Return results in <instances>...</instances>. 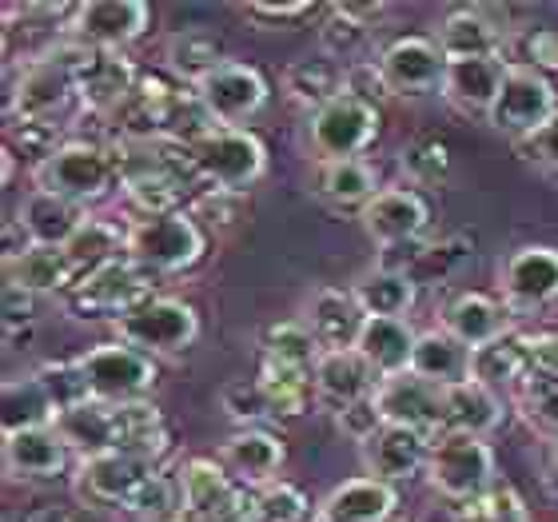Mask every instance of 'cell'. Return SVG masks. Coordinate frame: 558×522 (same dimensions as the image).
I'll list each match as a JSON object with an SVG mask.
<instances>
[{"label":"cell","instance_id":"60d3db41","mask_svg":"<svg viewBox=\"0 0 558 522\" xmlns=\"http://www.w3.org/2000/svg\"><path fill=\"white\" fill-rule=\"evenodd\" d=\"M64 256H69L76 279H84V276H93V271H100V267L129 256V235L120 232L112 220H96V216H88L81 232L64 244Z\"/></svg>","mask_w":558,"mask_h":522},{"label":"cell","instance_id":"ee69618b","mask_svg":"<svg viewBox=\"0 0 558 522\" xmlns=\"http://www.w3.org/2000/svg\"><path fill=\"white\" fill-rule=\"evenodd\" d=\"M324 348L315 343V336L300 319H283V324H271L264 336H259V360L283 363V367H300V372H315Z\"/></svg>","mask_w":558,"mask_h":522},{"label":"cell","instance_id":"836d02e7","mask_svg":"<svg viewBox=\"0 0 558 522\" xmlns=\"http://www.w3.org/2000/svg\"><path fill=\"white\" fill-rule=\"evenodd\" d=\"M415 343H418V331L408 319H367L355 351L372 363V372L379 379H396V375L411 372Z\"/></svg>","mask_w":558,"mask_h":522},{"label":"cell","instance_id":"11a10c76","mask_svg":"<svg viewBox=\"0 0 558 522\" xmlns=\"http://www.w3.org/2000/svg\"><path fill=\"white\" fill-rule=\"evenodd\" d=\"M244 16L247 21H256L259 28H295L300 21H307V16H315V4L312 0H295V4H264V0H256V4H244Z\"/></svg>","mask_w":558,"mask_h":522},{"label":"cell","instance_id":"2e32d148","mask_svg":"<svg viewBox=\"0 0 558 522\" xmlns=\"http://www.w3.org/2000/svg\"><path fill=\"white\" fill-rule=\"evenodd\" d=\"M375 406L384 423H396V427H411L418 435H427L430 442L447 435L442 427V387L418 379V375H396V379H384L375 387Z\"/></svg>","mask_w":558,"mask_h":522},{"label":"cell","instance_id":"7dc6e473","mask_svg":"<svg viewBox=\"0 0 558 522\" xmlns=\"http://www.w3.org/2000/svg\"><path fill=\"white\" fill-rule=\"evenodd\" d=\"M252 519L256 522H315L312 502L295 483H271L264 490H252Z\"/></svg>","mask_w":558,"mask_h":522},{"label":"cell","instance_id":"bcb514c9","mask_svg":"<svg viewBox=\"0 0 558 522\" xmlns=\"http://www.w3.org/2000/svg\"><path fill=\"white\" fill-rule=\"evenodd\" d=\"M399 168H403V175H408V187L442 184L447 172H451V151H447L442 139L418 136V139H411L408 148L399 151Z\"/></svg>","mask_w":558,"mask_h":522},{"label":"cell","instance_id":"7402d4cb","mask_svg":"<svg viewBox=\"0 0 558 522\" xmlns=\"http://www.w3.org/2000/svg\"><path fill=\"white\" fill-rule=\"evenodd\" d=\"M72 463L69 442L57 427H33L4 435V471L16 483H57Z\"/></svg>","mask_w":558,"mask_h":522},{"label":"cell","instance_id":"4dcf8cb0","mask_svg":"<svg viewBox=\"0 0 558 522\" xmlns=\"http://www.w3.org/2000/svg\"><path fill=\"white\" fill-rule=\"evenodd\" d=\"M379 4H327L324 21H319V48L324 57L339 60L343 69L360 64L355 57L367 52L375 36V21H379Z\"/></svg>","mask_w":558,"mask_h":522},{"label":"cell","instance_id":"db71d44e","mask_svg":"<svg viewBox=\"0 0 558 522\" xmlns=\"http://www.w3.org/2000/svg\"><path fill=\"white\" fill-rule=\"evenodd\" d=\"M336 427L343 439L360 442V447L367 439H375V435L384 430V415H379V406H375V394L372 399H360V403L343 406V411H336Z\"/></svg>","mask_w":558,"mask_h":522},{"label":"cell","instance_id":"f6af8a7d","mask_svg":"<svg viewBox=\"0 0 558 522\" xmlns=\"http://www.w3.org/2000/svg\"><path fill=\"white\" fill-rule=\"evenodd\" d=\"M220 411L223 418H232L240 430H256L264 423L276 418L268 394L259 387V379H232V384L220 387Z\"/></svg>","mask_w":558,"mask_h":522},{"label":"cell","instance_id":"f1b7e54d","mask_svg":"<svg viewBox=\"0 0 558 522\" xmlns=\"http://www.w3.org/2000/svg\"><path fill=\"white\" fill-rule=\"evenodd\" d=\"M411 375L442 387V391L459 387L466 379H475V351L466 348V343H459L447 327H427V331H418Z\"/></svg>","mask_w":558,"mask_h":522},{"label":"cell","instance_id":"8d00e7d4","mask_svg":"<svg viewBox=\"0 0 558 522\" xmlns=\"http://www.w3.org/2000/svg\"><path fill=\"white\" fill-rule=\"evenodd\" d=\"M343 88H348V69L331 57H303L283 72V93H288V100L307 108V117L315 108L339 100Z\"/></svg>","mask_w":558,"mask_h":522},{"label":"cell","instance_id":"e0dca14e","mask_svg":"<svg viewBox=\"0 0 558 522\" xmlns=\"http://www.w3.org/2000/svg\"><path fill=\"white\" fill-rule=\"evenodd\" d=\"M180 495H184V522H216L240 511L252 490H244L220 459H187L180 471Z\"/></svg>","mask_w":558,"mask_h":522},{"label":"cell","instance_id":"3957f363","mask_svg":"<svg viewBox=\"0 0 558 522\" xmlns=\"http://www.w3.org/2000/svg\"><path fill=\"white\" fill-rule=\"evenodd\" d=\"M427 483L454 507L475 502L495 487V451L475 435H439L427 454Z\"/></svg>","mask_w":558,"mask_h":522},{"label":"cell","instance_id":"ba28073f","mask_svg":"<svg viewBox=\"0 0 558 522\" xmlns=\"http://www.w3.org/2000/svg\"><path fill=\"white\" fill-rule=\"evenodd\" d=\"M151 279L156 276H148L144 267L124 256L117 264L93 271V276L76 279V288L64 295V303L76 319H112L117 324L120 315L136 312L140 303H148L156 295Z\"/></svg>","mask_w":558,"mask_h":522},{"label":"cell","instance_id":"6f0895ef","mask_svg":"<svg viewBox=\"0 0 558 522\" xmlns=\"http://www.w3.org/2000/svg\"><path fill=\"white\" fill-rule=\"evenodd\" d=\"M36 307H40V295L24 291L21 283H9L4 279V300H0V312H4V331L16 336V331H28L36 324Z\"/></svg>","mask_w":558,"mask_h":522},{"label":"cell","instance_id":"44dd1931","mask_svg":"<svg viewBox=\"0 0 558 522\" xmlns=\"http://www.w3.org/2000/svg\"><path fill=\"white\" fill-rule=\"evenodd\" d=\"M427 454H430L427 435H418L411 427H396V423H384V430L360 447L367 478H379L387 487L408 483L411 475L427 471Z\"/></svg>","mask_w":558,"mask_h":522},{"label":"cell","instance_id":"f546056e","mask_svg":"<svg viewBox=\"0 0 558 522\" xmlns=\"http://www.w3.org/2000/svg\"><path fill=\"white\" fill-rule=\"evenodd\" d=\"M312 192L331 211H360L363 216V208L384 187H379V172L367 160H327V163H315Z\"/></svg>","mask_w":558,"mask_h":522},{"label":"cell","instance_id":"680465c9","mask_svg":"<svg viewBox=\"0 0 558 522\" xmlns=\"http://www.w3.org/2000/svg\"><path fill=\"white\" fill-rule=\"evenodd\" d=\"M526 64L543 76L558 72V28H535L526 36Z\"/></svg>","mask_w":558,"mask_h":522},{"label":"cell","instance_id":"d590c367","mask_svg":"<svg viewBox=\"0 0 558 522\" xmlns=\"http://www.w3.org/2000/svg\"><path fill=\"white\" fill-rule=\"evenodd\" d=\"M4 279L21 283L24 291H33L40 300L45 295H69L76 288V271H72L64 247H40V244H33L16 259H9L4 264Z\"/></svg>","mask_w":558,"mask_h":522},{"label":"cell","instance_id":"681fc988","mask_svg":"<svg viewBox=\"0 0 558 522\" xmlns=\"http://www.w3.org/2000/svg\"><path fill=\"white\" fill-rule=\"evenodd\" d=\"M64 129L69 124H52V120H9V144L4 148L21 151V156L33 160V168H40L52 151H60L69 144Z\"/></svg>","mask_w":558,"mask_h":522},{"label":"cell","instance_id":"7bdbcfd3","mask_svg":"<svg viewBox=\"0 0 558 522\" xmlns=\"http://www.w3.org/2000/svg\"><path fill=\"white\" fill-rule=\"evenodd\" d=\"M259 387L268 394L276 418H300L312 411L315 403V372H300V367H283V363L259 360Z\"/></svg>","mask_w":558,"mask_h":522},{"label":"cell","instance_id":"30bf717a","mask_svg":"<svg viewBox=\"0 0 558 522\" xmlns=\"http://www.w3.org/2000/svg\"><path fill=\"white\" fill-rule=\"evenodd\" d=\"M151 471H160V466L140 463L132 454L105 451V454H93V459H76L72 490H76V499H81L84 507L129 514L140 487L148 483Z\"/></svg>","mask_w":558,"mask_h":522},{"label":"cell","instance_id":"9a60e30c","mask_svg":"<svg viewBox=\"0 0 558 522\" xmlns=\"http://www.w3.org/2000/svg\"><path fill=\"white\" fill-rule=\"evenodd\" d=\"M379 72L391 96H427L442 88L447 57L427 36H399L379 52Z\"/></svg>","mask_w":558,"mask_h":522},{"label":"cell","instance_id":"9f6ffc18","mask_svg":"<svg viewBox=\"0 0 558 522\" xmlns=\"http://www.w3.org/2000/svg\"><path fill=\"white\" fill-rule=\"evenodd\" d=\"M348 96H360V100H367V105H384V100H391V88H387L384 72H379V60H360V64H351L348 69V88H343Z\"/></svg>","mask_w":558,"mask_h":522},{"label":"cell","instance_id":"9c48e42d","mask_svg":"<svg viewBox=\"0 0 558 522\" xmlns=\"http://www.w3.org/2000/svg\"><path fill=\"white\" fill-rule=\"evenodd\" d=\"M555 117H558V88L550 84V76L535 72L531 64H514L511 60L502 93L487 117L490 129L523 144V139H531Z\"/></svg>","mask_w":558,"mask_h":522},{"label":"cell","instance_id":"1f68e13d","mask_svg":"<svg viewBox=\"0 0 558 522\" xmlns=\"http://www.w3.org/2000/svg\"><path fill=\"white\" fill-rule=\"evenodd\" d=\"M399 507L396 487H387L379 478H348L339 483L324 502L315 522H391Z\"/></svg>","mask_w":558,"mask_h":522},{"label":"cell","instance_id":"4fadbf2b","mask_svg":"<svg viewBox=\"0 0 558 522\" xmlns=\"http://www.w3.org/2000/svg\"><path fill=\"white\" fill-rule=\"evenodd\" d=\"M196 96L204 100V108H208L220 129H240V124H247L252 117L264 112V105H268V81L252 64L223 60L208 81L196 84Z\"/></svg>","mask_w":558,"mask_h":522},{"label":"cell","instance_id":"91938a15","mask_svg":"<svg viewBox=\"0 0 558 522\" xmlns=\"http://www.w3.org/2000/svg\"><path fill=\"white\" fill-rule=\"evenodd\" d=\"M523 151L538 168H547V172L558 175V117L550 124H543L531 139H523Z\"/></svg>","mask_w":558,"mask_h":522},{"label":"cell","instance_id":"ab89813d","mask_svg":"<svg viewBox=\"0 0 558 522\" xmlns=\"http://www.w3.org/2000/svg\"><path fill=\"white\" fill-rule=\"evenodd\" d=\"M57 403L52 394L45 391V384L36 375H16L4 384L0 391V423H4V435H16V430H33V427H52L57 423Z\"/></svg>","mask_w":558,"mask_h":522},{"label":"cell","instance_id":"5b68a950","mask_svg":"<svg viewBox=\"0 0 558 522\" xmlns=\"http://www.w3.org/2000/svg\"><path fill=\"white\" fill-rule=\"evenodd\" d=\"M117 339L151 360H175L199 339V315L192 303L172 295H151L136 312L117 319Z\"/></svg>","mask_w":558,"mask_h":522},{"label":"cell","instance_id":"be15d7a7","mask_svg":"<svg viewBox=\"0 0 558 522\" xmlns=\"http://www.w3.org/2000/svg\"><path fill=\"white\" fill-rule=\"evenodd\" d=\"M216 522H256V519H252V495H247V502L240 507V511L223 514V519H216Z\"/></svg>","mask_w":558,"mask_h":522},{"label":"cell","instance_id":"52a82bcc","mask_svg":"<svg viewBox=\"0 0 558 522\" xmlns=\"http://www.w3.org/2000/svg\"><path fill=\"white\" fill-rule=\"evenodd\" d=\"M379 108L360 100V96H339L331 105L315 108L307 117V144L315 151V163L327 160H363V151L372 148L379 136Z\"/></svg>","mask_w":558,"mask_h":522},{"label":"cell","instance_id":"6125c7cd","mask_svg":"<svg viewBox=\"0 0 558 522\" xmlns=\"http://www.w3.org/2000/svg\"><path fill=\"white\" fill-rule=\"evenodd\" d=\"M24 522H76L69 511H60V507H45V511H33Z\"/></svg>","mask_w":558,"mask_h":522},{"label":"cell","instance_id":"8992f818","mask_svg":"<svg viewBox=\"0 0 558 522\" xmlns=\"http://www.w3.org/2000/svg\"><path fill=\"white\" fill-rule=\"evenodd\" d=\"M76 360H81V372L88 379L93 403H108V406L148 399L151 387H156V375H160L151 355L120 343V339L117 343H96V348H88Z\"/></svg>","mask_w":558,"mask_h":522},{"label":"cell","instance_id":"d6a6232c","mask_svg":"<svg viewBox=\"0 0 558 522\" xmlns=\"http://www.w3.org/2000/svg\"><path fill=\"white\" fill-rule=\"evenodd\" d=\"M442 427L447 435H475L487 439L490 430L502 427V394L490 391L478 379H466L459 387L442 391Z\"/></svg>","mask_w":558,"mask_h":522},{"label":"cell","instance_id":"7a4b0ae2","mask_svg":"<svg viewBox=\"0 0 558 522\" xmlns=\"http://www.w3.org/2000/svg\"><path fill=\"white\" fill-rule=\"evenodd\" d=\"M192 168L196 184L208 192H232L244 196L259 175L268 172V148L247 129H216L192 144Z\"/></svg>","mask_w":558,"mask_h":522},{"label":"cell","instance_id":"74e56055","mask_svg":"<svg viewBox=\"0 0 558 522\" xmlns=\"http://www.w3.org/2000/svg\"><path fill=\"white\" fill-rule=\"evenodd\" d=\"M531 372H535V363H531V336L507 331L502 339L475 351V379L487 384L490 391H507V387L519 391Z\"/></svg>","mask_w":558,"mask_h":522},{"label":"cell","instance_id":"94428289","mask_svg":"<svg viewBox=\"0 0 558 522\" xmlns=\"http://www.w3.org/2000/svg\"><path fill=\"white\" fill-rule=\"evenodd\" d=\"M531 363H535V372L558 375V331L531 339Z\"/></svg>","mask_w":558,"mask_h":522},{"label":"cell","instance_id":"5bb4252c","mask_svg":"<svg viewBox=\"0 0 558 522\" xmlns=\"http://www.w3.org/2000/svg\"><path fill=\"white\" fill-rule=\"evenodd\" d=\"M360 223H363V232H367V240H372L379 252H387V247H403V244L423 240L430 228V211H427V199L418 196L415 187L399 184V187H384V192L363 208Z\"/></svg>","mask_w":558,"mask_h":522},{"label":"cell","instance_id":"83f0119b","mask_svg":"<svg viewBox=\"0 0 558 522\" xmlns=\"http://www.w3.org/2000/svg\"><path fill=\"white\" fill-rule=\"evenodd\" d=\"M507 315H511L507 312V303L490 300V295H483V291H459V295H451L447 307H442L439 327H447L459 343L478 351L511 331V327H507Z\"/></svg>","mask_w":558,"mask_h":522},{"label":"cell","instance_id":"277c9868","mask_svg":"<svg viewBox=\"0 0 558 522\" xmlns=\"http://www.w3.org/2000/svg\"><path fill=\"white\" fill-rule=\"evenodd\" d=\"M124 235H129V259L144 267L148 276H180L204 256V232L192 220V211L132 220Z\"/></svg>","mask_w":558,"mask_h":522},{"label":"cell","instance_id":"e575fe53","mask_svg":"<svg viewBox=\"0 0 558 522\" xmlns=\"http://www.w3.org/2000/svg\"><path fill=\"white\" fill-rule=\"evenodd\" d=\"M351 295H355L367 319H408V312L418 300V283L403 271L375 264L351 283Z\"/></svg>","mask_w":558,"mask_h":522},{"label":"cell","instance_id":"4316f807","mask_svg":"<svg viewBox=\"0 0 558 522\" xmlns=\"http://www.w3.org/2000/svg\"><path fill=\"white\" fill-rule=\"evenodd\" d=\"M12 220L21 223L24 235H28L33 244L64 247L72 235L84 228V220H88V208L72 204V199L52 196V192H40V187H33V192L21 199V208H16V216H12Z\"/></svg>","mask_w":558,"mask_h":522},{"label":"cell","instance_id":"816d5d0a","mask_svg":"<svg viewBox=\"0 0 558 522\" xmlns=\"http://www.w3.org/2000/svg\"><path fill=\"white\" fill-rule=\"evenodd\" d=\"M459 522H531V511L519 499V490L507 487V483H495L487 495L459 507Z\"/></svg>","mask_w":558,"mask_h":522},{"label":"cell","instance_id":"6da1fadb","mask_svg":"<svg viewBox=\"0 0 558 522\" xmlns=\"http://www.w3.org/2000/svg\"><path fill=\"white\" fill-rule=\"evenodd\" d=\"M33 180L40 192H52V196L88 208V204H100V199L112 196V187H120V168L108 144L72 136L40 168H33Z\"/></svg>","mask_w":558,"mask_h":522},{"label":"cell","instance_id":"484cf974","mask_svg":"<svg viewBox=\"0 0 558 522\" xmlns=\"http://www.w3.org/2000/svg\"><path fill=\"white\" fill-rule=\"evenodd\" d=\"M112 423H117V451L132 454L140 463L160 466L172 451V430H168V418L151 399H140V403L112 406Z\"/></svg>","mask_w":558,"mask_h":522},{"label":"cell","instance_id":"f907efd6","mask_svg":"<svg viewBox=\"0 0 558 522\" xmlns=\"http://www.w3.org/2000/svg\"><path fill=\"white\" fill-rule=\"evenodd\" d=\"M519 406H523V415L543 427L555 439L558 435V375L547 372H531L519 387Z\"/></svg>","mask_w":558,"mask_h":522},{"label":"cell","instance_id":"c3c4849f","mask_svg":"<svg viewBox=\"0 0 558 522\" xmlns=\"http://www.w3.org/2000/svg\"><path fill=\"white\" fill-rule=\"evenodd\" d=\"M33 375L45 384V391L52 394V403H57L60 415L72 411V406L93 403L88 379H84V372H81V360H48V363H40Z\"/></svg>","mask_w":558,"mask_h":522},{"label":"cell","instance_id":"b9f144b4","mask_svg":"<svg viewBox=\"0 0 558 522\" xmlns=\"http://www.w3.org/2000/svg\"><path fill=\"white\" fill-rule=\"evenodd\" d=\"M163 60H168V72L172 81L196 88L199 81H208L211 72L223 64L220 40L208 33V28H180V33L168 40L163 48Z\"/></svg>","mask_w":558,"mask_h":522},{"label":"cell","instance_id":"ffe728a7","mask_svg":"<svg viewBox=\"0 0 558 522\" xmlns=\"http://www.w3.org/2000/svg\"><path fill=\"white\" fill-rule=\"evenodd\" d=\"M511 60L502 57H478V60H447L439 96L459 112V117H490V108L499 100L502 81H507Z\"/></svg>","mask_w":558,"mask_h":522},{"label":"cell","instance_id":"f5cc1de1","mask_svg":"<svg viewBox=\"0 0 558 522\" xmlns=\"http://www.w3.org/2000/svg\"><path fill=\"white\" fill-rule=\"evenodd\" d=\"M240 216H244V196H232V192H208V187H199L196 204H192V220H208L216 232L235 228Z\"/></svg>","mask_w":558,"mask_h":522},{"label":"cell","instance_id":"ac0fdd59","mask_svg":"<svg viewBox=\"0 0 558 522\" xmlns=\"http://www.w3.org/2000/svg\"><path fill=\"white\" fill-rule=\"evenodd\" d=\"M140 84V72L124 52H100L88 48L76 69V96L81 108L93 117H112Z\"/></svg>","mask_w":558,"mask_h":522},{"label":"cell","instance_id":"f35d334b","mask_svg":"<svg viewBox=\"0 0 558 522\" xmlns=\"http://www.w3.org/2000/svg\"><path fill=\"white\" fill-rule=\"evenodd\" d=\"M57 435L69 442L76 459H93V454L117 451V423H112V406L108 403H84L57 415Z\"/></svg>","mask_w":558,"mask_h":522},{"label":"cell","instance_id":"d4e9b609","mask_svg":"<svg viewBox=\"0 0 558 522\" xmlns=\"http://www.w3.org/2000/svg\"><path fill=\"white\" fill-rule=\"evenodd\" d=\"M435 45L442 48L447 60H478V57H502L507 48V28H502L490 9H454L442 16Z\"/></svg>","mask_w":558,"mask_h":522},{"label":"cell","instance_id":"cb8c5ba5","mask_svg":"<svg viewBox=\"0 0 558 522\" xmlns=\"http://www.w3.org/2000/svg\"><path fill=\"white\" fill-rule=\"evenodd\" d=\"M220 466L240 483L244 490H264L279 483L283 471V442L268 427L235 430L232 439L220 447Z\"/></svg>","mask_w":558,"mask_h":522},{"label":"cell","instance_id":"603a6c76","mask_svg":"<svg viewBox=\"0 0 558 522\" xmlns=\"http://www.w3.org/2000/svg\"><path fill=\"white\" fill-rule=\"evenodd\" d=\"M379 384L384 379L372 372V363L363 360L355 348L324 351L319 363H315V403L327 406L331 415L351 403H360V399H372Z\"/></svg>","mask_w":558,"mask_h":522},{"label":"cell","instance_id":"7c38bea8","mask_svg":"<svg viewBox=\"0 0 558 522\" xmlns=\"http://www.w3.org/2000/svg\"><path fill=\"white\" fill-rule=\"evenodd\" d=\"M499 288L507 312L535 315L558 303V247L526 244L502 259Z\"/></svg>","mask_w":558,"mask_h":522},{"label":"cell","instance_id":"d6986e66","mask_svg":"<svg viewBox=\"0 0 558 522\" xmlns=\"http://www.w3.org/2000/svg\"><path fill=\"white\" fill-rule=\"evenodd\" d=\"M300 324L312 331L315 343L324 351H351L360 343L367 315H363V307L355 303L351 288H331V283H324V288H315L312 295L303 300Z\"/></svg>","mask_w":558,"mask_h":522},{"label":"cell","instance_id":"8fae6325","mask_svg":"<svg viewBox=\"0 0 558 522\" xmlns=\"http://www.w3.org/2000/svg\"><path fill=\"white\" fill-rule=\"evenodd\" d=\"M151 21V9L144 0H84L72 9L69 40L100 52H124L132 40L144 36Z\"/></svg>","mask_w":558,"mask_h":522}]
</instances>
